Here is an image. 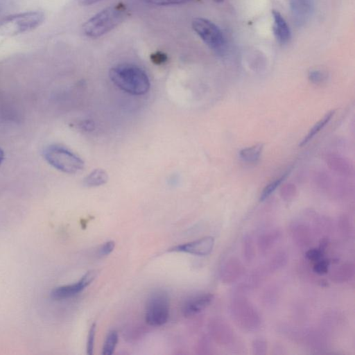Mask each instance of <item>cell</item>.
Returning <instances> with one entry per match:
<instances>
[{
    "instance_id": "4",
    "label": "cell",
    "mask_w": 355,
    "mask_h": 355,
    "mask_svg": "<svg viewBox=\"0 0 355 355\" xmlns=\"http://www.w3.org/2000/svg\"><path fill=\"white\" fill-rule=\"evenodd\" d=\"M43 155L50 165L65 173H76L84 168V162L78 155L60 145L49 146Z\"/></svg>"
},
{
    "instance_id": "13",
    "label": "cell",
    "mask_w": 355,
    "mask_h": 355,
    "mask_svg": "<svg viewBox=\"0 0 355 355\" xmlns=\"http://www.w3.org/2000/svg\"><path fill=\"white\" fill-rule=\"evenodd\" d=\"M263 145L258 144L250 147L242 149L239 152L240 157L248 162H255L261 156Z\"/></svg>"
},
{
    "instance_id": "5",
    "label": "cell",
    "mask_w": 355,
    "mask_h": 355,
    "mask_svg": "<svg viewBox=\"0 0 355 355\" xmlns=\"http://www.w3.org/2000/svg\"><path fill=\"white\" fill-rule=\"evenodd\" d=\"M169 312L170 300L167 293L162 290L153 292L146 305V322L153 327L163 325L169 318Z\"/></svg>"
},
{
    "instance_id": "2",
    "label": "cell",
    "mask_w": 355,
    "mask_h": 355,
    "mask_svg": "<svg viewBox=\"0 0 355 355\" xmlns=\"http://www.w3.org/2000/svg\"><path fill=\"white\" fill-rule=\"evenodd\" d=\"M126 14L127 8L122 3L109 6L86 21L83 26V31L90 37H100L121 23Z\"/></svg>"
},
{
    "instance_id": "1",
    "label": "cell",
    "mask_w": 355,
    "mask_h": 355,
    "mask_svg": "<svg viewBox=\"0 0 355 355\" xmlns=\"http://www.w3.org/2000/svg\"><path fill=\"white\" fill-rule=\"evenodd\" d=\"M109 76L117 87L130 94H145L150 87L147 73L135 64H121L113 67Z\"/></svg>"
},
{
    "instance_id": "3",
    "label": "cell",
    "mask_w": 355,
    "mask_h": 355,
    "mask_svg": "<svg viewBox=\"0 0 355 355\" xmlns=\"http://www.w3.org/2000/svg\"><path fill=\"white\" fill-rule=\"evenodd\" d=\"M44 20L40 11H26L10 15L0 20V33L6 35H16L31 31L40 26Z\"/></svg>"
},
{
    "instance_id": "11",
    "label": "cell",
    "mask_w": 355,
    "mask_h": 355,
    "mask_svg": "<svg viewBox=\"0 0 355 355\" xmlns=\"http://www.w3.org/2000/svg\"><path fill=\"white\" fill-rule=\"evenodd\" d=\"M273 32L277 40L282 44L287 43L291 38L289 27L282 15L277 10L272 11Z\"/></svg>"
},
{
    "instance_id": "15",
    "label": "cell",
    "mask_w": 355,
    "mask_h": 355,
    "mask_svg": "<svg viewBox=\"0 0 355 355\" xmlns=\"http://www.w3.org/2000/svg\"><path fill=\"white\" fill-rule=\"evenodd\" d=\"M118 334L115 330L110 331L102 348V354L111 355L114 353L118 343Z\"/></svg>"
},
{
    "instance_id": "7",
    "label": "cell",
    "mask_w": 355,
    "mask_h": 355,
    "mask_svg": "<svg viewBox=\"0 0 355 355\" xmlns=\"http://www.w3.org/2000/svg\"><path fill=\"white\" fill-rule=\"evenodd\" d=\"M96 275L94 270L87 271L77 282L55 288L51 292V297L55 300L72 297L87 287L94 281Z\"/></svg>"
},
{
    "instance_id": "24",
    "label": "cell",
    "mask_w": 355,
    "mask_h": 355,
    "mask_svg": "<svg viewBox=\"0 0 355 355\" xmlns=\"http://www.w3.org/2000/svg\"><path fill=\"white\" fill-rule=\"evenodd\" d=\"M166 60V56L164 54L157 53L152 55V61L157 64H160Z\"/></svg>"
},
{
    "instance_id": "10",
    "label": "cell",
    "mask_w": 355,
    "mask_h": 355,
    "mask_svg": "<svg viewBox=\"0 0 355 355\" xmlns=\"http://www.w3.org/2000/svg\"><path fill=\"white\" fill-rule=\"evenodd\" d=\"M214 295L210 293L201 294L192 297L184 303L182 311L184 316L196 315L204 310L212 302Z\"/></svg>"
},
{
    "instance_id": "19",
    "label": "cell",
    "mask_w": 355,
    "mask_h": 355,
    "mask_svg": "<svg viewBox=\"0 0 355 355\" xmlns=\"http://www.w3.org/2000/svg\"><path fill=\"white\" fill-rule=\"evenodd\" d=\"M115 243L113 241H109L103 243L98 250V254L100 257L109 255L114 249Z\"/></svg>"
},
{
    "instance_id": "9",
    "label": "cell",
    "mask_w": 355,
    "mask_h": 355,
    "mask_svg": "<svg viewBox=\"0 0 355 355\" xmlns=\"http://www.w3.org/2000/svg\"><path fill=\"white\" fill-rule=\"evenodd\" d=\"M290 7L296 26H302L310 19L313 12V0H291Z\"/></svg>"
},
{
    "instance_id": "27",
    "label": "cell",
    "mask_w": 355,
    "mask_h": 355,
    "mask_svg": "<svg viewBox=\"0 0 355 355\" xmlns=\"http://www.w3.org/2000/svg\"><path fill=\"white\" fill-rule=\"evenodd\" d=\"M217 3H220L222 2L223 0H214Z\"/></svg>"
},
{
    "instance_id": "22",
    "label": "cell",
    "mask_w": 355,
    "mask_h": 355,
    "mask_svg": "<svg viewBox=\"0 0 355 355\" xmlns=\"http://www.w3.org/2000/svg\"><path fill=\"white\" fill-rule=\"evenodd\" d=\"M77 126L84 131H92L95 128L94 121L88 119L80 121Z\"/></svg>"
},
{
    "instance_id": "25",
    "label": "cell",
    "mask_w": 355,
    "mask_h": 355,
    "mask_svg": "<svg viewBox=\"0 0 355 355\" xmlns=\"http://www.w3.org/2000/svg\"><path fill=\"white\" fill-rule=\"evenodd\" d=\"M101 0H78L80 4L83 6H89L96 3Z\"/></svg>"
},
{
    "instance_id": "18",
    "label": "cell",
    "mask_w": 355,
    "mask_h": 355,
    "mask_svg": "<svg viewBox=\"0 0 355 355\" xmlns=\"http://www.w3.org/2000/svg\"><path fill=\"white\" fill-rule=\"evenodd\" d=\"M309 78L312 83L319 84L326 80L327 75L321 71L313 70L309 72Z\"/></svg>"
},
{
    "instance_id": "12",
    "label": "cell",
    "mask_w": 355,
    "mask_h": 355,
    "mask_svg": "<svg viewBox=\"0 0 355 355\" xmlns=\"http://www.w3.org/2000/svg\"><path fill=\"white\" fill-rule=\"evenodd\" d=\"M108 180L107 173L102 169H95L92 171L83 180L86 187H98L105 184Z\"/></svg>"
},
{
    "instance_id": "8",
    "label": "cell",
    "mask_w": 355,
    "mask_h": 355,
    "mask_svg": "<svg viewBox=\"0 0 355 355\" xmlns=\"http://www.w3.org/2000/svg\"><path fill=\"white\" fill-rule=\"evenodd\" d=\"M214 245V237L205 236L198 240L174 246L169 251L184 252L196 256H205L211 252Z\"/></svg>"
},
{
    "instance_id": "14",
    "label": "cell",
    "mask_w": 355,
    "mask_h": 355,
    "mask_svg": "<svg viewBox=\"0 0 355 355\" xmlns=\"http://www.w3.org/2000/svg\"><path fill=\"white\" fill-rule=\"evenodd\" d=\"M335 111L332 110L328 112L322 119H321L318 123H316L313 127L309 130L308 134L301 141L299 144L300 146H302L307 144L315 135H317L321 129H322L325 125L330 121Z\"/></svg>"
},
{
    "instance_id": "26",
    "label": "cell",
    "mask_w": 355,
    "mask_h": 355,
    "mask_svg": "<svg viewBox=\"0 0 355 355\" xmlns=\"http://www.w3.org/2000/svg\"><path fill=\"white\" fill-rule=\"evenodd\" d=\"M4 153L3 150L0 148V165L2 164L4 159Z\"/></svg>"
},
{
    "instance_id": "21",
    "label": "cell",
    "mask_w": 355,
    "mask_h": 355,
    "mask_svg": "<svg viewBox=\"0 0 355 355\" xmlns=\"http://www.w3.org/2000/svg\"><path fill=\"white\" fill-rule=\"evenodd\" d=\"M328 266V261L325 260L320 261L314 266L313 270L320 275L324 274L327 272Z\"/></svg>"
},
{
    "instance_id": "20",
    "label": "cell",
    "mask_w": 355,
    "mask_h": 355,
    "mask_svg": "<svg viewBox=\"0 0 355 355\" xmlns=\"http://www.w3.org/2000/svg\"><path fill=\"white\" fill-rule=\"evenodd\" d=\"M148 3L156 6H169L184 3L189 0H144Z\"/></svg>"
},
{
    "instance_id": "16",
    "label": "cell",
    "mask_w": 355,
    "mask_h": 355,
    "mask_svg": "<svg viewBox=\"0 0 355 355\" xmlns=\"http://www.w3.org/2000/svg\"><path fill=\"white\" fill-rule=\"evenodd\" d=\"M286 175V173L284 174L280 178L275 180L274 181L269 183L267 186H266L262 191V193H261L259 198L260 201H263L267 198H268V196H270V194H272L275 191V189L279 187L282 182L285 179Z\"/></svg>"
},
{
    "instance_id": "23",
    "label": "cell",
    "mask_w": 355,
    "mask_h": 355,
    "mask_svg": "<svg viewBox=\"0 0 355 355\" xmlns=\"http://www.w3.org/2000/svg\"><path fill=\"white\" fill-rule=\"evenodd\" d=\"M322 254V252L318 249H313L309 250L306 253V257L313 261H319V259L321 258V256Z\"/></svg>"
},
{
    "instance_id": "17",
    "label": "cell",
    "mask_w": 355,
    "mask_h": 355,
    "mask_svg": "<svg viewBox=\"0 0 355 355\" xmlns=\"http://www.w3.org/2000/svg\"><path fill=\"white\" fill-rule=\"evenodd\" d=\"M96 329V325L95 323H94L90 327L88 336H87V354L88 355H92V354H93V352H94Z\"/></svg>"
},
{
    "instance_id": "6",
    "label": "cell",
    "mask_w": 355,
    "mask_h": 355,
    "mask_svg": "<svg viewBox=\"0 0 355 355\" xmlns=\"http://www.w3.org/2000/svg\"><path fill=\"white\" fill-rule=\"evenodd\" d=\"M192 28L202 41L214 51L220 54L225 49V37L219 28L204 18H195Z\"/></svg>"
}]
</instances>
